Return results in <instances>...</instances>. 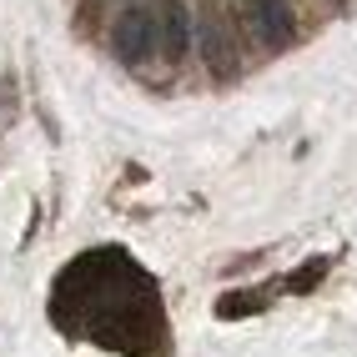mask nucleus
I'll use <instances>...</instances> for the list:
<instances>
[{
  "label": "nucleus",
  "mask_w": 357,
  "mask_h": 357,
  "mask_svg": "<svg viewBox=\"0 0 357 357\" xmlns=\"http://www.w3.org/2000/svg\"><path fill=\"white\" fill-rule=\"evenodd\" d=\"M267 307V292H227L222 302H217V317H252V312H261Z\"/></svg>",
  "instance_id": "6"
},
{
  "label": "nucleus",
  "mask_w": 357,
  "mask_h": 357,
  "mask_svg": "<svg viewBox=\"0 0 357 357\" xmlns=\"http://www.w3.org/2000/svg\"><path fill=\"white\" fill-rule=\"evenodd\" d=\"M156 45L161 61H181L192 45V10L181 0H156Z\"/></svg>",
  "instance_id": "4"
},
{
  "label": "nucleus",
  "mask_w": 357,
  "mask_h": 357,
  "mask_svg": "<svg viewBox=\"0 0 357 357\" xmlns=\"http://www.w3.org/2000/svg\"><path fill=\"white\" fill-rule=\"evenodd\" d=\"M111 51L126 66H146L151 56H161V45H156V6H131V10L116 15Z\"/></svg>",
  "instance_id": "2"
},
{
  "label": "nucleus",
  "mask_w": 357,
  "mask_h": 357,
  "mask_svg": "<svg viewBox=\"0 0 357 357\" xmlns=\"http://www.w3.org/2000/svg\"><path fill=\"white\" fill-rule=\"evenodd\" d=\"M327 267H332L327 257H312V261H302V272H292V277H287V292H312L317 282L327 277Z\"/></svg>",
  "instance_id": "7"
},
{
  "label": "nucleus",
  "mask_w": 357,
  "mask_h": 357,
  "mask_svg": "<svg viewBox=\"0 0 357 357\" xmlns=\"http://www.w3.org/2000/svg\"><path fill=\"white\" fill-rule=\"evenodd\" d=\"M51 317L61 332L86 337L106 352L161 357L166 347V312L156 282L141 261L116 247H96L61 272L51 292Z\"/></svg>",
  "instance_id": "1"
},
{
  "label": "nucleus",
  "mask_w": 357,
  "mask_h": 357,
  "mask_svg": "<svg viewBox=\"0 0 357 357\" xmlns=\"http://www.w3.org/2000/svg\"><path fill=\"white\" fill-rule=\"evenodd\" d=\"M202 56H206V66L217 70V76H231V70H236V45H231L222 20H206V26H202Z\"/></svg>",
  "instance_id": "5"
},
{
  "label": "nucleus",
  "mask_w": 357,
  "mask_h": 357,
  "mask_svg": "<svg viewBox=\"0 0 357 357\" xmlns=\"http://www.w3.org/2000/svg\"><path fill=\"white\" fill-rule=\"evenodd\" d=\"M247 6V20H252V36L267 45V51H282V45H292L297 36V15L287 0H242Z\"/></svg>",
  "instance_id": "3"
}]
</instances>
